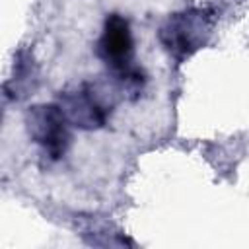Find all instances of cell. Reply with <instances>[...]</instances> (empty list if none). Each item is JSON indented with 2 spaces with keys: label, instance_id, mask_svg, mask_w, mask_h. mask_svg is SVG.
<instances>
[{
  "label": "cell",
  "instance_id": "cell-1",
  "mask_svg": "<svg viewBox=\"0 0 249 249\" xmlns=\"http://www.w3.org/2000/svg\"><path fill=\"white\" fill-rule=\"evenodd\" d=\"M212 12L185 10L167 19V23L160 29V41L173 58L183 60L208 41V37L212 35Z\"/></svg>",
  "mask_w": 249,
  "mask_h": 249
},
{
  "label": "cell",
  "instance_id": "cell-2",
  "mask_svg": "<svg viewBox=\"0 0 249 249\" xmlns=\"http://www.w3.org/2000/svg\"><path fill=\"white\" fill-rule=\"evenodd\" d=\"M27 130L33 142H37L45 156L51 160H60L70 144V132L64 111L60 105H35L25 117Z\"/></svg>",
  "mask_w": 249,
  "mask_h": 249
},
{
  "label": "cell",
  "instance_id": "cell-3",
  "mask_svg": "<svg viewBox=\"0 0 249 249\" xmlns=\"http://www.w3.org/2000/svg\"><path fill=\"white\" fill-rule=\"evenodd\" d=\"M132 54H134V41L128 21L119 14L107 16L103 33L97 43V56L113 70V74H119L134 66Z\"/></svg>",
  "mask_w": 249,
  "mask_h": 249
},
{
  "label": "cell",
  "instance_id": "cell-4",
  "mask_svg": "<svg viewBox=\"0 0 249 249\" xmlns=\"http://www.w3.org/2000/svg\"><path fill=\"white\" fill-rule=\"evenodd\" d=\"M60 109L64 111L70 124L86 130L103 126L111 111L107 103H103V99L97 95L95 88L88 84L72 91H64L60 95Z\"/></svg>",
  "mask_w": 249,
  "mask_h": 249
}]
</instances>
